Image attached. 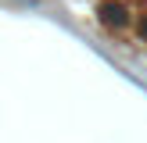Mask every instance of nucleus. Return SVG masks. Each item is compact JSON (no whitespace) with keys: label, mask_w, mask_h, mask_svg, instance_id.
<instances>
[{"label":"nucleus","mask_w":147,"mask_h":143,"mask_svg":"<svg viewBox=\"0 0 147 143\" xmlns=\"http://www.w3.org/2000/svg\"><path fill=\"white\" fill-rule=\"evenodd\" d=\"M100 21H108L111 29H119V25H126V7L122 4H100Z\"/></svg>","instance_id":"obj_1"}]
</instances>
